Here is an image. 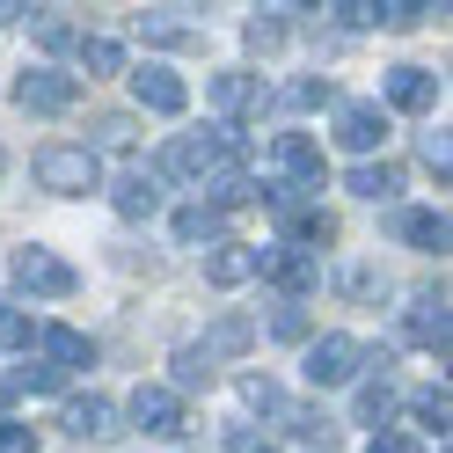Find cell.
<instances>
[{"instance_id": "obj_35", "label": "cell", "mask_w": 453, "mask_h": 453, "mask_svg": "<svg viewBox=\"0 0 453 453\" xmlns=\"http://www.w3.org/2000/svg\"><path fill=\"white\" fill-rule=\"evenodd\" d=\"M329 96H336V88H329V81H315V73L286 88V103H293V110H315V103H329Z\"/></svg>"}, {"instance_id": "obj_26", "label": "cell", "mask_w": 453, "mask_h": 453, "mask_svg": "<svg viewBox=\"0 0 453 453\" xmlns=\"http://www.w3.org/2000/svg\"><path fill=\"white\" fill-rule=\"evenodd\" d=\"M81 66L88 73H125V44L118 37H81Z\"/></svg>"}, {"instance_id": "obj_21", "label": "cell", "mask_w": 453, "mask_h": 453, "mask_svg": "<svg viewBox=\"0 0 453 453\" xmlns=\"http://www.w3.org/2000/svg\"><path fill=\"white\" fill-rule=\"evenodd\" d=\"M219 234H226V212H212V205H183V212H176V242H183V249H197V242L219 249Z\"/></svg>"}, {"instance_id": "obj_43", "label": "cell", "mask_w": 453, "mask_h": 453, "mask_svg": "<svg viewBox=\"0 0 453 453\" xmlns=\"http://www.w3.org/2000/svg\"><path fill=\"white\" fill-rule=\"evenodd\" d=\"M22 15H30V8H22V0H0V22H22Z\"/></svg>"}, {"instance_id": "obj_20", "label": "cell", "mask_w": 453, "mask_h": 453, "mask_svg": "<svg viewBox=\"0 0 453 453\" xmlns=\"http://www.w3.org/2000/svg\"><path fill=\"white\" fill-rule=\"evenodd\" d=\"M329 242H336V219L329 212H286V249L307 257V249H329Z\"/></svg>"}, {"instance_id": "obj_6", "label": "cell", "mask_w": 453, "mask_h": 453, "mask_svg": "<svg viewBox=\"0 0 453 453\" xmlns=\"http://www.w3.org/2000/svg\"><path fill=\"white\" fill-rule=\"evenodd\" d=\"M205 96L219 110V125H234V118H257V110H264V81L257 73H212Z\"/></svg>"}, {"instance_id": "obj_15", "label": "cell", "mask_w": 453, "mask_h": 453, "mask_svg": "<svg viewBox=\"0 0 453 453\" xmlns=\"http://www.w3.org/2000/svg\"><path fill=\"white\" fill-rule=\"evenodd\" d=\"M44 365H51V373H73V365H96V344H88L81 329L51 322V329H44Z\"/></svg>"}, {"instance_id": "obj_10", "label": "cell", "mask_w": 453, "mask_h": 453, "mask_svg": "<svg viewBox=\"0 0 453 453\" xmlns=\"http://www.w3.org/2000/svg\"><path fill=\"white\" fill-rule=\"evenodd\" d=\"M403 329H410V344H424V351L446 358V293H417L410 315H403Z\"/></svg>"}, {"instance_id": "obj_11", "label": "cell", "mask_w": 453, "mask_h": 453, "mask_svg": "<svg viewBox=\"0 0 453 453\" xmlns=\"http://www.w3.org/2000/svg\"><path fill=\"white\" fill-rule=\"evenodd\" d=\"M271 161L286 168V183H300V190H307V176H322V147L307 132H278L271 139Z\"/></svg>"}, {"instance_id": "obj_16", "label": "cell", "mask_w": 453, "mask_h": 453, "mask_svg": "<svg viewBox=\"0 0 453 453\" xmlns=\"http://www.w3.org/2000/svg\"><path fill=\"white\" fill-rule=\"evenodd\" d=\"M432 96H439L432 66H388V103L395 110H432Z\"/></svg>"}, {"instance_id": "obj_9", "label": "cell", "mask_w": 453, "mask_h": 453, "mask_svg": "<svg viewBox=\"0 0 453 453\" xmlns=\"http://www.w3.org/2000/svg\"><path fill=\"white\" fill-rule=\"evenodd\" d=\"M264 278H278V286H286V307H300V293L322 286L315 257H300V249H264Z\"/></svg>"}, {"instance_id": "obj_13", "label": "cell", "mask_w": 453, "mask_h": 453, "mask_svg": "<svg viewBox=\"0 0 453 453\" xmlns=\"http://www.w3.org/2000/svg\"><path fill=\"white\" fill-rule=\"evenodd\" d=\"M66 432L73 439H110L118 432V403H110V395H73L66 403Z\"/></svg>"}, {"instance_id": "obj_18", "label": "cell", "mask_w": 453, "mask_h": 453, "mask_svg": "<svg viewBox=\"0 0 453 453\" xmlns=\"http://www.w3.org/2000/svg\"><path fill=\"white\" fill-rule=\"evenodd\" d=\"M132 30L147 37V44H161V51H190V44H197V30H190V22H176V8H154V15H132Z\"/></svg>"}, {"instance_id": "obj_40", "label": "cell", "mask_w": 453, "mask_h": 453, "mask_svg": "<svg viewBox=\"0 0 453 453\" xmlns=\"http://www.w3.org/2000/svg\"><path fill=\"white\" fill-rule=\"evenodd\" d=\"M0 453H37V439H30V424H8V417H0Z\"/></svg>"}, {"instance_id": "obj_28", "label": "cell", "mask_w": 453, "mask_h": 453, "mask_svg": "<svg viewBox=\"0 0 453 453\" xmlns=\"http://www.w3.org/2000/svg\"><path fill=\"white\" fill-rule=\"evenodd\" d=\"M388 417H395V388H388V380H365V388H358V424H373V432H380Z\"/></svg>"}, {"instance_id": "obj_42", "label": "cell", "mask_w": 453, "mask_h": 453, "mask_svg": "<svg viewBox=\"0 0 453 453\" xmlns=\"http://www.w3.org/2000/svg\"><path fill=\"white\" fill-rule=\"evenodd\" d=\"M336 22H344V30H373V8H358V0H351V8H336Z\"/></svg>"}, {"instance_id": "obj_44", "label": "cell", "mask_w": 453, "mask_h": 453, "mask_svg": "<svg viewBox=\"0 0 453 453\" xmlns=\"http://www.w3.org/2000/svg\"><path fill=\"white\" fill-rule=\"evenodd\" d=\"M8 395H15V380H8V373H0V403H8Z\"/></svg>"}, {"instance_id": "obj_7", "label": "cell", "mask_w": 453, "mask_h": 453, "mask_svg": "<svg viewBox=\"0 0 453 453\" xmlns=\"http://www.w3.org/2000/svg\"><path fill=\"white\" fill-rule=\"evenodd\" d=\"M380 139H388V110L380 103H336V147L373 154Z\"/></svg>"}, {"instance_id": "obj_39", "label": "cell", "mask_w": 453, "mask_h": 453, "mask_svg": "<svg viewBox=\"0 0 453 453\" xmlns=\"http://www.w3.org/2000/svg\"><path fill=\"white\" fill-rule=\"evenodd\" d=\"M59 380H66V373H51V365H22V380H15V388H30V395H59Z\"/></svg>"}, {"instance_id": "obj_25", "label": "cell", "mask_w": 453, "mask_h": 453, "mask_svg": "<svg viewBox=\"0 0 453 453\" xmlns=\"http://www.w3.org/2000/svg\"><path fill=\"white\" fill-rule=\"evenodd\" d=\"M30 37L44 44V51H73L81 37H73V22L66 15H51V8H30Z\"/></svg>"}, {"instance_id": "obj_38", "label": "cell", "mask_w": 453, "mask_h": 453, "mask_svg": "<svg viewBox=\"0 0 453 453\" xmlns=\"http://www.w3.org/2000/svg\"><path fill=\"white\" fill-rule=\"evenodd\" d=\"M226 453H278L264 432H249V424H226Z\"/></svg>"}, {"instance_id": "obj_37", "label": "cell", "mask_w": 453, "mask_h": 453, "mask_svg": "<svg viewBox=\"0 0 453 453\" xmlns=\"http://www.w3.org/2000/svg\"><path fill=\"white\" fill-rule=\"evenodd\" d=\"M417 154H424V168H439V183H446V168H453V154H446V132H424V139H417Z\"/></svg>"}, {"instance_id": "obj_14", "label": "cell", "mask_w": 453, "mask_h": 453, "mask_svg": "<svg viewBox=\"0 0 453 453\" xmlns=\"http://www.w3.org/2000/svg\"><path fill=\"white\" fill-rule=\"evenodd\" d=\"M395 234H403L410 249H424V257H446L453 226H446V212H395Z\"/></svg>"}, {"instance_id": "obj_17", "label": "cell", "mask_w": 453, "mask_h": 453, "mask_svg": "<svg viewBox=\"0 0 453 453\" xmlns=\"http://www.w3.org/2000/svg\"><path fill=\"white\" fill-rule=\"evenodd\" d=\"M110 205H118L125 219H154V212H161V176H154V168H147V176H118Z\"/></svg>"}, {"instance_id": "obj_3", "label": "cell", "mask_w": 453, "mask_h": 453, "mask_svg": "<svg viewBox=\"0 0 453 453\" xmlns=\"http://www.w3.org/2000/svg\"><path fill=\"white\" fill-rule=\"evenodd\" d=\"M81 81L73 73H51V66H30L15 81V110H30V118H59V110H73Z\"/></svg>"}, {"instance_id": "obj_23", "label": "cell", "mask_w": 453, "mask_h": 453, "mask_svg": "<svg viewBox=\"0 0 453 453\" xmlns=\"http://www.w3.org/2000/svg\"><path fill=\"white\" fill-rule=\"evenodd\" d=\"M351 190L373 197V205H388V197L403 190V168H395V161H358V168H351Z\"/></svg>"}, {"instance_id": "obj_31", "label": "cell", "mask_w": 453, "mask_h": 453, "mask_svg": "<svg viewBox=\"0 0 453 453\" xmlns=\"http://www.w3.org/2000/svg\"><path fill=\"white\" fill-rule=\"evenodd\" d=\"M96 147H103V154H125V147H132V118H118V110L96 118ZM96 147H88V154H96Z\"/></svg>"}, {"instance_id": "obj_34", "label": "cell", "mask_w": 453, "mask_h": 453, "mask_svg": "<svg viewBox=\"0 0 453 453\" xmlns=\"http://www.w3.org/2000/svg\"><path fill=\"white\" fill-rule=\"evenodd\" d=\"M271 336H278V344H307V307H278V315H271Z\"/></svg>"}, {"instance_id": "obj_32", "label": "cell", "mask_w": 453, "mask_h": 453, "mask_svg": "<svg viewBox=\"0 0 453 453\" xmlns=\"http://www.w3.org/2000/svg\"><path fill=\"white\" fill-rule=\"evenodd\" d=\"M424 15H432V8H417V0H388V8H373V22H380V30H417Z\"/></svg>"}, {"instance_id": "obj_19", "label": "cell", "mask_w": 453, "mask_h": 453, "mask_svg": "<svg viewBox=\"0 0 453 453\" xmlns=\"http://www.w3.org/2000/svg\"><path fill=\"white\" fill-rule=\"evenodd\" d=\"M249 344H257V322H249V315H219V322H212V336H205L197 351L219 365V358H234V351H249Z\"/></svg>"}, {"instance_id": "obj_30", "label": "cell", "mask_w": 453, "mask_h": 453, "mask_svg": "<svg viewBox=\"0 0 453 453\" xmlns=\"http://www.w3.org/2000/svg\"><path fill=\"white\" fill-rule=\"evenodd\" d=\"M168 365H176V388H212V358L197 351V344H183Z\"/></svg>"}, {"instance_id": "obj_29", "label": "cell", "mask_w": 453, "mask_h": 453, "mask_svg": "<svg viewBox=\"0 0 453 453\" xmlns=\"http://www.w3.org/2000/svg\"><path fill=\"white\" fill-rule=\"evenodd\" d=\"M410 410H417V424H424V432H439V446H446V417H453V403H446V388H424V395H417Z\"/></svg>"}, {"instance_id": "obj_8", "label": "cell", "mask_w": 453, "mask_h": 453, "mask_svg": "<svg viewBox=\"0 0 453 453\" xmlns=\"http://www.w3.org/2000/svg\"><path fill=\"white\" fill-rule=\"evenodd\" d=\"M132 96H139V110H154V118H183V103H190V88L168 66H139L132 73Z\"/></svg>"}, {"instance_id": "obj_22", "label": "cell", "mask_w": 453, "mask_h": 453, "mask_svg": "<svg viewBox=\"0 0 453 453\" xmlns=\"http://www.w3.org/2000/svg\"><path fill=\"white\" fill-rule=\"evenodd\" d=\"M249 197H257V183H249L242 168H212V176H205V197H197V205L226 212V205H249Z\"/></svg>"}, {"instance_id": "obj_33", "label": "cell", "mask_w": 453, "mask_h": 453, "mask_svg": "<svg viewBox=\"0 0 453 453\" xmlns=\"http://www.w3.org/2000/svg\"><path fill=\"white\" fill-rule=\"evenodd\" d=\"M242 403H249V410H286V395H278L271 373H249V380H242Z\"/></svg>"}, {"instance_id": "obj_27", "label": "cell", "mask_w": 453, "mask_h": 453, "mask_svg": "<svg viewBox=\"0 0 453 453\" xmlns=\"http://www.w3.org/2000/svg\"><path fill=\"white\" fill-rule=\"evenodd\" d=\"M336 286H344L351 300H380L388 278H380V264H344V271H336Z\"/></svg>"}, {"instance_id": "obj_24", "label": "cell", "mask_w": 453, "mask_h": 453, "mask_svg": "<svg viewBox=\"0 0 453 453\" xmlns=\"http://www.w3.org/2000/svg\"><path fill=\"white\" fill-rule=\"evenodd\" d=\"M242 37H249V51H264V59H271V51L286 44V15H278V8H257V15L242 22Z\"/></svg>"}, {"instance_id": "obj_4", "label": "cell", "mask_w": 453, "mask_h": 453, "mask_svg": "<svg viewBox=\"0 0 453 453\" xmlns=\"http://www.w3.org/2000/svg\"><path fill=\"white\" fill-rule=\"evenodd\" d=\"M132 424H139V432H154V439H176L183 432V395L161 388V380L132 388Z\"/></svg>"}, {"instance_id": "obj_5", "label": "cell", "mask_w": 453, "mask_h": 453, "mask_svg": "<svg viewBox=\"0 0 453 453\" xmlns=\"http://www.w3.org/2000/svg\"><path fill=\"white\" fill-rule=\"evenodd\" d=\"M15 278H22L30 293H44V300H66V293L81 286V271H73V264H59L51 249H15Z\"/></svg>"}, {"instance_id": "obj_1", "label": "cell", "mask_w": 453, "mask_h": 453, "mask_svg": "<svg viewBox=\"0 0 453 453\" xmlns=\"http://www.w3.org/2000/svg\"><path fill=\"white\" fill-rule=\"evenodd\" d=\"M37 183H44L51 197H88V190L103 183V161H96L88 147H44V154H37Z\"/></svg>"}, {"instance_id": "obj_36", "label": "cell", "mask_w": 453, "mask_h": 453, "mask_svg": "<svg viewBox=\"0 0 453 453\" xmlns=\"http://www.w3.org/2000/svg\"><path fill=\"white\" fill-rule=\"evenodd\" d=\"M15 344H30V315L22 307H0V351H15Z\"/></svg>"}, {"instance_id": "obj_12", "label": "cell", "mask_w": 453, "mask_h": 453, "mask_svg": "<svg viewBox=\"0 0 453 453\" xmlns=\"http://www.w3.org/2000/svg\"><path fill=\"white\" fill-rule=\"evenodd\" d=\"M205 278H212V286H242V278H264V249H249V242H219L212 257H205Z\"/></svg>"}, {"instance_id": "obj_41", "label": "cell", "mask_w": 453, "mask_h": 453, "mask_svg": "<svg viewBox=\"0 0 453 453\" xmlns=\"http://www.w3.org/2000/svg\"><path fill=\"white\" fill-rule=\"evenodd\" d=\"M365 453H424V446L403 439V432H373V446H365Z\"/></svg>"}, {"instance_id": "obj_2", "label": "cell", "mask_w": 453, "mask_h": 453, "mask_svg": "<svg viewBox=\"0 0 453 453\" xmlns=\"http://www.w3.org/2000/svg\"><path fill=\"white\" fill-rule=\"evenodd\" d=\"M365 365V344L344 329H329V336H307V358H300V373L315 380V388H344L351 373Z\"/></svg>"}]
</instances>
